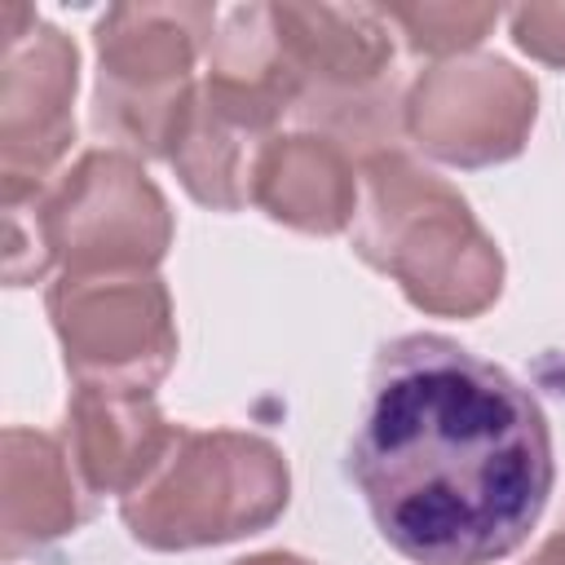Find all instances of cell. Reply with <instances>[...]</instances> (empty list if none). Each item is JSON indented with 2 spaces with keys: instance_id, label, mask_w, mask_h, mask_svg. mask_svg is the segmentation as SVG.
<instances>
[{
  "instance_id": "cell-1",
  "label": "cell",
  "mask_w": 565,
  "mask_h": 565,
  "mask_svg": "<svg viewBox=\"0 0 565 565\" xmlns=\"http://www.w3.org/2000/svg\"><path fill=\"white\" fill-rule=\"evenodd\" d=\"M349 477L406 561L490 565L547 508L552 437L508 371L446 335H402L375 358Z\"/></svg>"
},
{
  "instance_id": "cell-2",
  "label": "cell",
  "mask_w": 565,
  "mask_h": 565,
  "mask_svg": "<svg viewBox=\"0 0 565 565\" xmlns=\"http://www.w3.org/2000/svg\"><path fill=\"white\" fill-rule=\"evenodd\" d=\"M358 252L393 274L419 309L477 313L499 296V252L463 199L406 159L366 163Z\"/></svg>"
},
{
  "instance_id": "cell-3",
  "label": "cell",
  "mask_w": 565,
  "mask_h": 565,
  "mask_svg": "<svg viewBox=\"0 0 565 565\" xmlns=\"http://www.w3.org/2000/svg\"><path fill=\"white\" fill-rule=\"evenodd\" d=\"M287 508V468L274 446L234 433L177 428L163 459L124 494L132 539L150 547H199L269 525Z\"/></svg>"
},
{
  "instance_id": "cell-4",
  "label": "cell",
  "mask_w": 565,
  "mask_h": 565,
  "mask_svg": "<svg viewBox=\"0 0 565 565\" xmlns=\"http://www.w3.org/2000/svg\"><path fill=\"white\" fill-rule=\"evenodd\" d=\"M207 22V9H115L102 18L97 128L168 154L190 110L185 71Z\"/></svg>"
},
{
  "instance_id": "cell-5",
  "label": "cell",
  "mask_w": 565,
  "mask_h": 565,
  "mask_svg": "<svg viewBox=\"0 0 565 565\" xmlns=\"http://www.w3.org/2000/svg\"><path fill=\"white\" fill-rule=\"evenodd\" d=\"M49 313L79 384L146 393L172 362L168 296L146 269H66L49 291Z\"/></svg>"
},
{
  "instance_id": "cell-6",
  "label": "cell",
  "mask_w": 565,
  "mask_h": 565,
  "mask_svg": "<svg viewBox=\"0 0 565 565\" xmlns=\"http://www.w3.org/2000/svg\"><path fill=\"white\" fill-rule=\"evenodd\" d=\"M49 260L79 269H146L168 247V207L124 154H84L53 194H31Z\"/></svg>"
},
{
  "instance_id": "cell-7",
  "label": "cell",
  "mask_w": 565,
  "mask_h": 565,
  "mask_svg": "<svg viewBox=\"0 0 565 565\" xmlns=\"http://www.w3.org/2000/svg\"><path fill=\"white\" fill-rule=\"evenodd\" d=\"M4 199H22L71 141L75 49L22 4H4Z\"/></svg>"
},
{
  "instance_id": "cell-8",
  "label": "cell",
  "mask_w": 565,
  "mask_h": 565,
  "mask_svg": "<svg viewBox=\"0 0 565 565\" xmlns=\"http://www.w3.org/2000/svg\"><path fill=\"white\" fill-rule=\"evenodd\" d=\"M534 119V84L508 62H455L415 84L411 128L450 163H490L516 154L525 124Z\"/></svg>"
},
{
  "instance_id": "cell-9",
  "label": "cell",
  "mask_w": 565,
  "mask_h": 565,
  "mask_svg": "<svg viewBox=\"0 0 565 565\" xmlns=\"http://www.w3.org/2000/svg\"><path fill=\"white\" fill-rule=\"evenodd\" d=\"M71 463L88 490H137L163 459L172 428L141 388L79 384L71 397Z\"/></svg>"
},
{
  "instance_id": "cell-10",
  "label": "cell",
  "mask_w": 565,
  "mask_h": 565,
  "mask_svg": "<svg viewBox=\"0 0 565 565\" xmlns=\"http://www.w3.org/2000/svg\"><path fill=\"white\" fill-rule=\"evenodd\" d=\"M84 516L75 494V463L53 437L4 433V556L66 534Z\"/></svg>"
},
{
  "instance_id": "cell-11",
  "label": "cell",
  "mask_w": 565,
  "mask_h": 565,
  "mask_svg": "<svg viewBox=\"0 0 565 565\" xmlns=\"http://www.w3.org/2000/svg\"><path fill=\"white\" fill-rule=\"evenodd\" d=\"M252 194L260 207H269L274 221H287L296 230H318V234L340 230L353 207V181L344 159L313 137L274 141L256 168Z\"/></svg>"
},
{
  "instance_id": "cell-12",
  "label": "cell",
  "mask_w": 565,
  "mask_h": 565,
  "mask_svg": "<svg viewBox=\"0 0 565 565\" xmlns=\"http://www.w3.org/2000/svg\"><path fill=\"white\" fill-rule=\"evenodd\" d=\"M402 26H411V44L415 49H459L481 40V31L494 22L490 9H397L393 13Z\"/></svg>"
},
{
  "instance_id": "cell-13",
  "label": "cell",
  "mask_w": 565,
  "mask_h": 565,
  "mask_svg": "<svg viewBox=\"0 0 565 565\" xmlns=\"http://www.w3.org/2000/svg\"><path fill=\"white\" fill-rule=\"evenodd\" d=\"M516 44L543 62H565V9H516Z\"/></svg>"
},
{
  "instance_id": "cell-14",
  "label": "cell",
  "mask_w": 565,
  "mask_h": 565,
  "mask_svg": "<svg viewBox=\"0 0 565 565\" xmlns=\"http://www.w3.org/2000/svg\"><path fill=\"white\" fill-rule=\"evenodd\" d=\"M534 565H565V547H561V539H552V543L543 547V556H539Z\"/></svg>"
},
{
  "instance_id": "cell-15",
  "label": "cell",
  "mask_w": 565,
  "mask_h": 565,
  "mask_svg": "<svg viewBox=\"0 0 565 565\" xmlns=\"http://www.w3.org/2000/svg\"><path fill=\"white\" fill-rule=\"evenodd\" d=\"M238 565H305L296 556H252V561H238Z\"/></svg>"
},
{
  "instance_id": "cell-16",
  "label": "cell",
  "mask_w": 565,
  "mask_h": 565,
  "mask_svg": "<svg viewBox=\"0 0 565 565\" xmlns=\"http://www.w3.org/2000/svg\"><path fill=\"white\" fill-rule=\"evenodd\" d=\"M561 547H565V534H561Z\"/></svg>"
}]
</instances>
